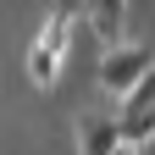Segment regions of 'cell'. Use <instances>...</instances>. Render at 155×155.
I'll return each mask as SVG.
<instances>
[{"mask_svg": "<svg viewBox=\"0 0 155 155\" xmlns=\"http://www.w3.org/2000/svg\"><path fill=\"white\" fill-rule=\"evenodd\" d=\"M150 72H155V55H150V45H133V39L100 55V89L116 94V100H122V94H133Z\"/></svg>", "mask_w": 155, "mask_h": 155, "instance_id": "1", "label": "cell"}, {"mask_svg": "<svg viewBox=\"0 0 155 155\" xmlns=\"http://www.w3.org/2000/svg\"><path fill=\"white\" fill-rule=\"evenodd\" d=\"M89 22H94V33L105 39V50L127 45V39H122V28H127V0H89Z\"/></svg>", "mask_w": 155, "mask_h": 155, "instance_id": "4", "label": "cell"}, {"mask_svg": "<svg viewBox=\"0 0 155 155\" xmlns=\"http://www.w3.org/2000/svg\"><path fill=\"white\" fill-rule=\"evenodd\" d=\"M50 17H61V22H78V17H89V0H50Z\"/></svg>", "mask_w": 155, "mask_h": 155, "instance_id": "6", "label": "cell"}, {"mask_svg": "<svg viewBox=\"0 0 155 155\" xmlns=\"http://www.w3.org/2000/svg\"><path fill=\"white\" fill-rule=\"evenodd\" d=\"M122 155H127V150H122Z\"/></svg>", "mask_w": 155, "mask_h": 155, "instance_id": "7", "label": "cell"}, {"mask_svg": "<svg viewBox=\"0 0 155 155\" xmlns=\"http://www.w3.org/2000/svg\"><path fill=\"white\" fill-rule=\"evenodd\" d=\"M127 139H122V122H116V111L105 116H83L78 122V155H122Z\"/></svg>", "mask_w": 155, "mask_h": 155, "instance_id": "3", "label": "cell"}, {"mask_svg": "<svg viewBox=\"0 0 155 155\" xmlns=\"http://www.w3.org/2000/svg\"><path fill=\"white\" fill-rule=\"evenodd\" d=\"M67 50H72V22L50 17V22L39 28L33 50H28V78H33L39 89H50L55 78H61V61H67Z\"/></svg>", "mask_w": 155, "mask_h": 155, "instance_id": "2", "label": "cell"}, {"mask_svg": "<svg viewBox=\"0 0 155 155\" xmlns=\"http://www.w3.org/2000/svg\"><path fill=\"white\" fill-rule=\"evenodd\" d=\"M150 111H155V72H150L133 94H122V100H116V116H122V122H127V116H150Z\"/></svg>", "mask_w": 155, "mask_h": 155, "instance_id": "5", "label": "cell"}]
</instances>
